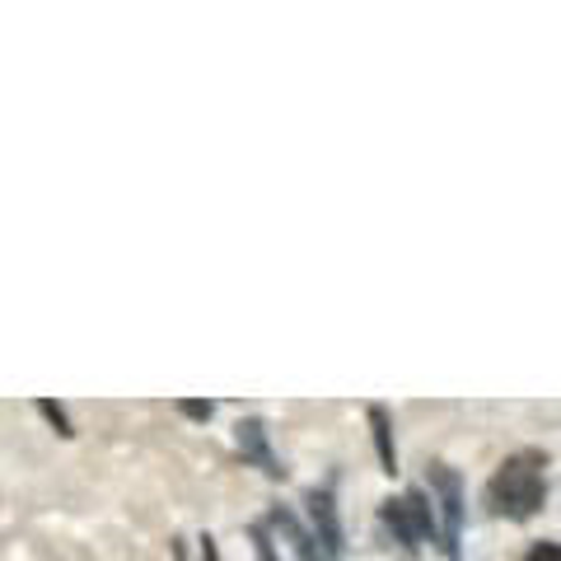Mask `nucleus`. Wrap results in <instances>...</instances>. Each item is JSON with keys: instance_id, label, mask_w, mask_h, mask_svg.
I'll list each match as a JSON object with an SVG mask.
<instances>
[{"instance_id": "f257e3e1", "label": "nucleus", "mask_w": 561, "mask_h": 561, "mask_svg": "<svg viewBox=\"0 0 561 561\" xmlns=\"http://www.w3.org/2000/svg\"><path fill=\"white\" fill-rule=\"evenodd\" d=\"M552 459L542 449H515L511 459H501V468L486 478L482 486V505L486 515L496 519H534L542 505H548V491H552V478H548Z\"/></svg>"}, {"instance_id": "f03ea898", "label": "nucleus", "mask_w": 561, "mask_h": 561, "mask_svg": "<svg viewBox=\"0 0 561 561\" xmlns=\"http://www.w3.org/2000/svg\"><path fill=\"white\" fill-rule=\"evenodd\" d=\"M379 519H383V529H389V534H393V538H398L408 552L426 548V542H440V524H435V505H431V496H426V491H421V486L402 491L398 501H383Z\"/></svg>"}, {"instance_id": "7ed1b4c3", "label": "nucleus", "mask_w": 561, "mask_h": 561, "mask_svg": "<svg viewBox=\"0 0 561 561\" xmlns=\"http://www.w3.org/2000/svg\"><path fill=\"white\" fill-rule=\"evenodd\" d=\"M431 505H440V552L463 561V482L449 463H431Z\"/></svg>"}, {"instance_id": "20e7f679", "label": "nucleus", "mask_w": 561, "mask_h": 561, "mask_svg": "<svg viewBox=\"0 0 561 561\" xmlns=\"http://www.w3.org/2000/svg\"><path fill=\"white\" fill-rule=\"evenodd\" d=\"M305 505H309V524H313V542L323 548L328 561H337L346 538H342V519H337V496H332V486H313L305 491Z\"/></svg>"}, {"instance_id": "39448f33", "label": "nucleus", "mask_w": 561, "mask_h": 561, "mask_svg": "<svg viewBox=\"0 0 561 561\" xmlns=\"http://www.w3.org/2000/svg\"><path fill=\"white\" fill-rule=\"evenodd\" d=\"M239 449H243V459H253L267 478H286V468H280V459L272 454V440H267V426H262L257 416H249V421H239Z\"/></svg>"}, {"instance_id": "423d86ee", "label": "nucleus", "mask_w": 561, "mask_h": 561, "mask_svg": "<svg viewBox=\"0 0 561 561\" xmlns=\"http://www.w3.org/2000/svg\"><path fill=\"white\" fill-rule=\"evenodd\" d=\"M267 529H276L280 538H286V542H290V552L300 557V561H328V557H323V548H319V542H313V534H309L305 524L295 519L290 511H280V505H276V511L267 515Z\"/></svg>"}, {"instance_id": "0eeeda50", "label": "nucleus", "mask_w": 561, "mask_h": 561, "mask_svg": "<svg viewBox=\"0 0 561 561\" xmlns=\"http://www.w3.org/2000/svg\"><path fill=\"white\" fill-rule=\"evenodd\" d=\"M365 416H370V435H375V449H379V468L389 472H398V445H393V416H389V408H379V402H370L365 408Z\"/></svg>"}, {"instance_id": "6e6552de", "label": "nucleus", "mask_w": 561, "mask_h": 561, "mask_svg": "<svg viewBox=\"0 0 561 561\" xmlns=\"http://www.w3.org/2000/svg\"><path fill=\"white\" fill-rule=\"evenodd\" d=\"M38 412L51 421V426H57V435H66V440H70V435H76V426H70V416H66V408H61V402L43 398V402H38Z\"/></svg>"}, {"instance_id": "1a4fd4ad", "label": "nucleus", "mask_w": 561, "mask_h": 561, "mask_svg": "<svg viewBox=\"0 0 561 561\" xmlns=\"http://www.w3.org/2000/svg\"><path fill=\"white\" fill-rule=\"evenodd\" d=\"M253 548H257V561H280V552H276V542H272V529L267 524H253Z\"/></svg>"}, {"instance_id": "9d476101", "label": "nucleus", "mask_w": 561, "mask_h": 561, "mask_svg": "<svg viewBox=\"0 0 561 561\" xmlns=\"http://www.w3.org/2000/svg\"><path fill=\"white\" fill-rule=\"evenodd\" d=\"M519 561H561V548H557V542H552V538H542V542H534V548H529V552H524Z\"/></svg>"}, {"instance_id": "9b49d317", "label": "nucleus", "mask_w": 561, "mask_h": 561, "mask_svg": "<svg viewBox=\"0 0 561 561\" xmlns=\"http://www.w3.org/2000/svg\"><path fill=\"white\" fill-rule=\"evenodd\" d=\"M179 412L183 416H192V421H210V416H216V402H179Z\"/></svg>"}, {"instance_id": "f8f14e48", "label": "nucleus", "mask_w": 561, "mask_h": 561, "mask_svg": "<svg viewBox=\"0 0 561 561\" xmlns=\"http://www.w3.org/2000/svg\"><path fill=\"white\" fill-rule=\"evenodd\" d=\"M202 557H206V561H220V552H216V538H210V534L202 538Z\"/></svg>"}]
</instances>
